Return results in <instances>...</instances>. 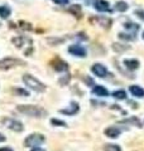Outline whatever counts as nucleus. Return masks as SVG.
I'll return each mask as SVG.
<instances>
[{
	"mask_svg": "<svg viewBox=\"0 0 144 151\" xmlns=\"http://www.w3.org/2000/svg\"><path fill=\"white\" fill-rule=\"evenodd\" d=\"M17 111L23 113V115L31 116V117H44L47 115V111L44 108H42L39 106H34V105H19L17 106Z\"/></svg>",
	"mask_w": 144,
	"mask_h": 151,
	"instance_id": "f257e3e1",
	"label": "nucleus"
},
{
	"mask_svg": "<svg viewBox=\"0 0 144 151\" xmlns=\"http://www.w3.org/2000/svg\"><path fill=\"white\" fill-rule=\"evenodd\" d=\"M23 82L27 84L31 89L36 92H44L46 91V86L43 84L41 81H38L36 77H33L32 74H24L23 76Z\"/></svg>",
	"mask_w": 144,
	"mask_h": 151,
	"instance_id": "f03ea898",
	"label": "nucleus"
},
{
	"mask_svg": "<svg viewBox=\"0 0 144 151\" xmlns=\"http://www.w3.org/2000/svg\"><path fill=\"white\" fill-rule=\"evenodd\" d=\"M18 65H25V62L18 58H13V57H7V58L0 59V69L3 70L18 67Z\"/></svg>",
	"mask_w": 144,
	"mask_h": 151,
	"instance_id": "7ed1b4c3",
	"label": "nucleus"
},
{
	"mask_svg": "<svg viewBox=\"0 0 144 151\" xmlns=\"http://www.w3.org/2000/svg\"><path fill=\"white\" fill-rule=\"evenodd\" d=\"M44 141H46V139L42 134H32L24 140V145H25L27 147H38V146L42 145Z\"/></svg>",
	"mask_w": 144,
	"mask_h": 151,
	"instance_id": "20e7f679",
	"label": "nucleus"
},
{
	"mask_svg": "<svg viewBox=\"0 0 144 151\" xmlns=\"http://www.w3.org/2000/svg\"><path fill=\"white\" fill-rule=\"evenodd\" d=\"M3 124L5 125V127H8L9 130L15 131V132H22L24 130V126L22 122H19L17 120H12V119H4Z\"/></svg>",
	"mask_w": 144,
	"mask_h": 151,
	"instance_id": "39448f33",
	"label": "nucleus"
},
{
	"mask_svg": "<svg viewBox=\"0 0 144 151\" xmlns=\"http://www.w3.org/2000/svg\"><path fill=\"white\" fill-rule=\"evenodd\" d=\"M52 68H53L55 70H57V72H66L67 69H68V64H67L63 59H61L60 57H56V58H53L51 60Z\"/></svg>",
	"mask_w": 144,
	"mask_h": 151,
	"instance_id": "423d86ee",
	"label": "nucleus"
},
{
	"mask_svg": "<svg viewBox=\"0 0 144 151\" xmlns=\"http://www.w3.org/2000/svg\"><path fill=\"white\" fill-rule=\"evenodd\" d=\"M91 72L100 78H104V77H106V74H108V68L101 63H95L92 67H91Z\"/></svg>",
	"mask_w": 144,
	"mask_h": 151,
	"instance_id": "0eeeda50",
	"label": "nucleus"
},
{
	"mask_svg": "<svg viewBox=\"0 0 144 151\" xmlns=\"http://www.w3.org/2000/svg\"><path fill=\"white\" fill-rule=\"evenodd\" d=\"M68 52L72 55H76V57H86V49L84 48L82 45H79V44H72L70 45Z\"/></svg>",
	"mask_w": 144,
	"mask_h": 151,
	"instance_id": "6e6552de",
	"label": "nucleus"
},
{
	"mask_svg": "<svg viewBox=\"0 0 144 151\" xmlns=\"http://www.w3.org/2000/svg\"><path fill=\"white\" fill-rule=\"evenodd\" d=\"M91 20H96L99 25H101L104 29H109L111 27V19L110 18H105V17H94V18H90V22Z\"/></svg>",
	"mask_w": 144,
	"mask_h": 151,
	"instance_id": "1a4fd4ad",
	"label": "nucleus"
},
{
	"mask_svg": "<svg viewBox=\"0 0 144 151\" xmlns=\"http://www.w3.org/2000/svg\"><path fill=\"white\" fill-rule=\"evenodd\" d=\"M80 111V106L77 102H71V105L68 108H63V110H61L60 112L62 113V115H67V116H73L76 115Z\"/></svg>",
	"mask_w": 144,
	"mask_h": 151,
	"instance_id": "9d476101",
	"label": "nucleus"
},
{
	"mask_svg": "<svg viewBox=\"0 0 144 151\" xmlns=\"http://www.w3.org/2000/svg\"><path fill=\"white\" fill-rule=\"evenodd\" d=\"M104 132H105V135H106L108 137L116 139V137H119V136H120V134H121V130L118 129V127H115V126H110Z\"/></svg>",
	"mask_w": 144,
	"mask_h": 151,
	"instance_id": "9b49d317",
	"label": "nucleus"
},
{
	"mask_svg": "<svg viewBox=\"0 0 144 151\" xmlns=\"http://www.w3.org/2000/svg\"><path fill=\"white\" fill-rule=\"evenodd\" d=\"M92 93L99 97H108L109 96V91L104 86H100V84H97V86H95L92 88Z\"/></svg>",
	"mask_w": 144,
	"mask_h": 151,
	"instance_id": "f8f14e48",
	"label": "nucleus"
},
{
	"mask_svg": "<svg viewBox=\"0 0 144 151\" xmlns=\"http://www.w3.org/2000/svg\"><path fill=\"white\" fill-rule=\"evenodd\" d=\"M95 9L97 12H108L109 10V3L106 0H95Z\"/></svg>",
	"mask_w": 144,
	"mask_h": 151,
	"instance_id": "ddd939ff",
	"label": "nucleus"
},
{
	"mask_svg": "<svg viewBox=\"0 0 144 151\" xmlns=\"http://www.w3.org/2000/svg\"><path fill=\"white\" fill-rule=\"evenodd\" d=\"M129 91H130V93L133 94L134 97H138V98H143L144 97V89L142 87H139V86H135V84L130 86Z\"/></svg>",
	"mask_w": 144,
	"mask_h": 151,
	"instance_id": "4468645a",
	"label": "nucleus"
},
{
	"mask_svg": "<svg viewBox=\"0 0 144 151\" xmlns=\"http://www.w3.org/2000/svg\"><path fill=\"white\" fill-rule=\"evenodd\" d=\"M124 65H125L129 70H135L139 68V62L137 59H125L124 60Z\"/></svg>",
	"mask_w": 144,
	"mask_h": 151,
	"instance_id": "2eb2a0df",
	"label": "nucleus"
},
{
	"mask_svg": "<svg viewBox=\"0 0 144 151\" xmlns=\"http://www.w3.org/2000/svg\"><path fill=\"white\" fill-rule=\"evenodd\" d=\"M68 12L71 14H73V17H76L77 19H81L82 18V12H81V6L77 5V4H73L68 8Z\"/></svg>",
	"mask_w": 144,
	"mask_h": 151,
	"instance_id": "dca6fc26",
	"label": "nucleus"
},
{
	"mask_svg": "<svg viewBox=\"0 0 144 151\" xmlns=\"http://www.w3.org/2000/svg\"><path fill=\"white\" fill-rule=\"evenodd\" d=\"M47 43L49 45H60L62 43H65V38H58V37H48L47 38Z\"/></svg>",
	"mask_w": 144,
	"mask_h": 151,
	"instance_id": "f3484780",
	"label": "nucleus"
},
{
	"mask_svg": "<svg viewBox=\"0 0 144 151\" xmlns=\"http://www.w3.org/2000/svg\"><path fill=\"white\" fill-rule=\"evenodd\" d=\"M120 124H129V125H134V126H137V127H142V122L139 119H137V117H130V119H128V120H123V121H120Z\"/></svg>",
	"mask_w": 144,
	"mask_h": 151,
	"instance_id": "a211bd4d",
	"label": "nucleus"
},
{
	"mask_svg": "<svg viewBox=\"0 0 144 151\" xmlns=\"http://www.w3.org/2000/svg\"><path fill=\"white\" fill-rule=\"evenodd\" d=\"M10 14H12V10H10L9 6H7V5L0 6V18L1 19H8L9 17H10Z\"/></svg>",
	"mask_w": 144,
	"mask_h": 151,
	"instance_id": "6ab92c4d",
	"label": "nucleus"
},
{
	"mask_svg": "<svg viewBox=\"0 0 144 151\" xmlns=\"http://www.w3.org/2000/svg\"><path fill=\"white\" fill-rule=\"evenodd\" d=\"M27 39L24 37H14L12 39V43L17 47V48H22V45L24 44V42H25Z\"/></svg>",
	"mask_w": 144,
	"mask_h": 151,
	"instance_id": "aec40b11",
	"label": "nucleus"
},
{
	"mask_svg": "<svg viewBox=\"0 0 144 151\" xmlns=\"http://www.w3.org/2000/svg\"><path fill=\"white\" fill-rule=\"evenodd\" d=\"M128 8H129V5H128L125 1H118L116 4H115V9H116L118 12H121V13L127 12Z\"/></svg>",
	"mask_w": 144,
	"mask_h": 151,
	"instance_id": "412c9836",
	"label": "nucleus"
},
{
	"mask_svg": "<svg viewBox=\"0 0 144 151\" xmlns=\"http://www.w3.org/2000/svg\"><path fill=\"white\" fill-rule=\"evenodd\" d=\"M113 49L115 52H118V53H121V52H124V50L130 49V47L129 45H123V44H119V43H114L113 44Z\"/></svg>",
	"mask_w": 144,
	"mask_h": 151,
	"instance_id": "4be33fe9",
	"label": "nucleus"
},
{
	"mask_svg": "<svg viewBox=\"0 0 144 151\" xmlns=\"http://www.w3.org/2000/svg\"><path fill=\"white\" fill-rule=\"evenodd\" d=\"M113 97L116 98V100H125L127 97V92L123 91V89H119V91L113 92Z\"/></svg>",
	"mask_w": 144,
	"mask_h": 151,
	"instance_id": "5701e85b",
	"label": "nucleus"
},
{
	"mask_svg": "<svg viewBox=\"0 0 144 151\" xmlns=\"http://www.w3.org/2000/svg\"><path fill=\"white\" fill-rule=\"evenodd\" d=\"M13 92L17 94V96H20V97H28L29 96V92L27 89H23V88H14Z\"/></svg>",
	"mask_w": 144,
	"mask_h": 151,
	"instance_id": "b1692460",
	"label": "nucleus"
},
{
	"mask_svg": "<svg viewBox=\"0 0 144 151\" xmlns=\"http://www.w3.org/2000/svg\"><path fill=\"white\" fill-rule=\"evenodd\" d=\"M118 35H119L120 39H123V40H129V42L135 40V37H134L133 34H127V33H119Z\"/></svg>",
	"mask_w": 144,
	"mask_h": 151,
	"instance_id": "393cba45",
	"label": "nucleus"
},
{
	"mask_svg": "<svg viewBox=\"0 0 144 151\" xmlns=\"http://www.w3.org/2000/svg\"><path fill=\"white\" fill-rule=\"evenodd\" d=\"M104 150L105 151H121L120 146L119 145H115V144H108V145H105Z\"/></svg>",
	"mask_w": 144,
	"mask_h": 151,
	"instance_id": "a878e982",
	"label": "nucleus"
},
{
	"mask_svg": "<svg viewBox=\"0 0 144 151\" xmlns=\"http://www.w3.org/2000/svg\"><path fill=\"white\" fill-rule=\"evenodd\" d=\"M19 27H20V29H23V30H32V24L28 22H24V20L19 22Z\"/></svg>",
	"mask_w": 144,
	"mask_h": 151,
	"instance_id": "bb28decb",
	"label": "nucleus"
},
{
	"mask_svg": "<svg viewBox=\"0 0 144 151\" xmlns=\"http://www.w3.org/2000/svg\"><path fill=\"white\" fill-rule=\"evenodd\" d=\"M51 124L53 125V126H62V127L67 126L65 121H61V120H57V119H52L51 120Z\"/></svg>",
	"mask_w": 144,
	"mask_h": 151,
	"instance_id": "cd10ccee",
	"label": "nucleus"
},
{
	"mask_svg": "<svg viewBox=\"0 0 144 151\" xmlns=\"http://www.w3.org/2000/svg\"><path fill=\"white\" fill-rule=\"evenodd\" d=\"M127 28V29H135V30H139V25L137 24H133V23H125V25H124Z\"/></svg>",
	"mask_w": 144,
	"mask_h": 151,
	"instance_id": "c85d7f7f",
	"label": "nucleus"
},
{
	"mask_svg": "<svg viewBox=\"0 0 144 151\" xmlns=\"http://www.w3.org/2000/svg\"><path fill=\"white\" fill-rule=\"evenodd\" d=\"M70 79H71V77H70V74H67L66 77H63V78H61L60 79V83L62 84V86H65L66 83H68L70 82Z\"/></svg>",
	"mask_w": 144,
	"mask_h": 151,
	"instance_id": "c756f323",
	"label": "nucleus"
},
{
	"mask_svg": "<svg viewBox=\"0 0 144 151\" xmlns=\"http://www.w3.org/2000/svg\"><path fill=\"white\" fill-rule=\"evenodd\" d=\"M84 81H85V83H86V84H89V86H95L94 79L91 78V77H89V76H87V77H85V78H84Z\"/></svg>",
	"mask_w": 144,
	"mask_h": 151,
	"instance_id": "7c9ffc66",
	"label": "nucleus"
},
{
	"mask_svg": "<svg viewBox=\"0 0 144 151\" xmlns=\"http://www.w3.org/2000/svg\"><path fill=\"white\" fill-rule=\"evenodd\" d=\"M53 3L58 4V5H66V4H68V0H53Z\"/></svg>",
	"mask_w": 144,
	"mask_h": 151,
	"instance_id": "2f4dec72",
	"label": "nucleus"
},
{
	"mask_svg": "<svg viewBox=\"0 0 144 151\" xmlns=\"http://www.w3.org/2000/svg\"><path fill=\"white\" fill-rule=\"evenodd\" d=\"M135 14H137V15H139V18L143 19V20H144V12H142V10H137V12H135Z\"/></svg>",
	"mask_w": 144,
	"mask_h": 151,
	"instance_id": "473e14b6",
	"label": "nucleus"
},
{
	"mask_svg": "<svg viewBox=\"0 0 144 151\" xmlns=\"http://www.w3.org/2000/svg\"><path fill=\"white\" fill-rule=\"evenodd\" d=\"M0 151H13V149L8 147V146H5V147H0Z\"/></svg>",
	"mask_w": 144,
	"mask_h": 151,
	"instance_id": "72a5a7b5",
	"label": "nucleus"
},
{
	"mask_svg": "<svg viewBox=\"0 0 144 151\" xmlns=\"http://www.w3.org/2000/svg\"><path fill=\"white\" fill-rule=\"evenodd\" d=\"M7 140V137H5V136H4L3 134H1V132H0V142H4V141H5Z\"/></svg>",
	"mask_w": 144,
	"mask_h": 151,
	"instance_id": "f704fd0d",
	"label": "nucleus"
},
{
	"mask_svg": "<svg viewBox=\"0 0 144 151\" xmlns=\"http://www.w3.org/2000/svg\"><path fill=\"white\" fill-rule=\"evenodd\" d=\"M32 151H46V150H43L41 147H34V149H32Z\"/></svg>",
	"mask_w": 144,
	"mask_h": 151,
	"instance_id": "c9c22d12",
	"label": "nucleus"
},
{
	"mask_svg": "<svg viewBox=\"0 0 144 151\" xmlns=\"http://www.w3.org/2000/svg\"><path fill=\"white\" fill-rule=\"evenodd\" d=\"M143 39H144V32H143Z\"/></svg>",
	"mask_w": 144,
	"mask_h": 151,
	"instance_id": "e433bc0d",
	"label": "nucleus"
}]
</instances>
